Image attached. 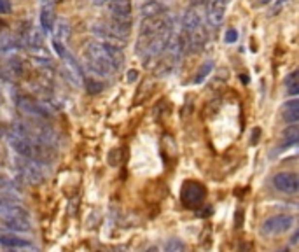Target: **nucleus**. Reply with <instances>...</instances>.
<instances>
[{
  "mask_svg": "<svg viewBox=\"0 0 299 252\" xmlns=\"http://www.w3.org/2000/svg\"><path fill=\"white\" fill-rule=\"evenodd\" d=\"M84 83H86V84H84V88H86V90L91 93V95H96V93H100L102 90H104L102 83H98L96 79H86Z\"/></svg>",
  "mask_w": 299,
  "mask_h": 252,
  "instance_id": "obj_23",
  "label": "nucleus"
},
{
  "mask_svg": "<svg viewBox=\"0 0 299 252\" xmlns=\"http://www.w3.org/2000/svg\"><path fill=\"white\" fill-rule=\"evenodd\" d=\"M39 23H40V30H42V34H49V32H53L54 23H56V16H54V9H53V5H44V7L40 9Z\"/></svg>",
  "mask_w": 299,
  "mask_h": 252,
  "instance_id": "obj_16",
  "label": "nucleus"
},
{
  "mask_svg": "<svg viewBox=\"0 0 299 252\" xmlns=\"http://www.w3.org/2000/svg\"><path fill=\"white\" fill-rule=\"evenodd\" d=\"M201 11H205V9L189 7L184 11L182 18H180V28H182L186 34H193V32H196L198 28H201V23H203Z\"/></svg>",
  "mask_w": 299,
  "mask_h": 252,
  "instance_id": "obj_10",
  "label": "nucleus"
},
{
  "mask_svg": "<svg viewBox=\"0 0 299 252\" xmlns=\"http://www.w3.org/2000/svg\"><path fill=\"white\" fill-rule=\"evenodd\" d=\"M238 40V32H236V28H229V30L226 32V37H224V42L228 44H233Z\"/></svg>",
  "mask_w": 299,
  "mask_h": 252,
  "instance_id": "obj_25",
  "label": "nucleus"
},
{
  "mask_svg": "<svg viewBox=\"0 0 299 252\" xmlns=\"http://www.w3.org/2000/svg\"><path fill=\"white\" fill-rule=\"evenodd\" d=\"M205 195H207V189L198 180H186L182 189H180V200L189 209H194V207H199L203 203Z\"/></svg>",
  "mask_w": 299,
  "mask_h": 252,
  "instance_id": "obj_7",
  "label": "nucleus"
},
{
  "mask_svg": "<svg viewBox=\"0 0 299 252\" xmlns=\"http://www.w3.org/2000/svg\"><path fill=\"white\" fill-rule=\"evenodd\" d=\"M5 28H7V23H5L4 19H2V18H0V34H2V32H4Z\"/></svg>",
  "mask_w": 299,
  "mask_h": 252,
  "instance_id": "obj_34",
  "label": "nucleus"
},
{
  "mask_svg": "<svg viewBox=\"0 0 299 252\" xmlns=\"http://www.w3.org/2000/svg\"><path fill=\"white\" fill-rule=\"evenodd\" d=\"M53 30H54V39L60 40L61 44H67L72 37V28H70V23L67 19H58Z\"/></svg>",
  "mask_w": 299,
  "mask_h": 252,
  "instance_id": "obj_18",
  "label": "nucleus"
},
{
  "mask_svg": "<svg viewBox=\"0 0 299 252\" xmlns=\"http://www.w3.org/2000/svg\"><path fill=\"white\" fill-rule=\"evenodd\" d=\"M2 226H4L5 230L21 231V233L32 230L30 219H2Z\"/></svg>",
  "mask_w": 299,
  "mask_h": 252,
  "instance_id": "obj_19",
  "label": "nucleus"
},
{
  "mask_svg": "<svg viewBox=\"0 0 299 252\" xmlns=\"http://www.w3.org/2000/svg\"><path fill=\"white\" fill-rule=\"evenodd\" d=\"M61 75L65 77L67 83H70L74 88H81L84 83V72H83V67L75 60L72 54H69V51H65L61 54Z\"/></svg>",
  "mask_w": 299,
  "mask_h": 252,
  "instance_id": "obj_6",
  "label": "nucleus"
},
{
  "mask_svg": "<svg viewBox=\"0 0 299 252\" xmlns=\"http://www.w3.org/2000/svg\"><path fill=\"white\" fill-rule=\"evenodd\" d=\"M0 245H4L5 249H23V247H32V242L28 238H23V236L16 235L14 231L2 228L0 230Z\"/></svg>",
  "mask_w": 299,
  "mask_h": 252,
  "instance_id": "obj_12",
  "label": "nucleus"
},
{
  "mask_svg": "<svg viewBox=\"0 0 299 252\" xmlns=\"http://www.w3.org/2000/svg\"><path fill=\"white\" fill-rule=\"evenodd\" d=\"M21 42L25 44L28 49H32V51H40L44 46L42 30H40V28H35V26H30V28L25 32V35H23Z\"/></svg>",
  "mask_w": 299,
  "mask_h": 252,
  "instance_id": "obj_14",
  "label": "nucleus"
},
{
  "mask_svg": "<svg viewBox=\"0 0 299 252\" xmlns=\"http://www.w3.org/2000/svg\"><path fill=\"white\" fill-rule=\"evenodd\" d=\"M226 16V4L221 0H210V4L207 5V21L210 26L217 28L221 26Z\"/></svg>",
  "mask_w": 299,
  "mask_h": 252,
  "instance_id": "obj_11",
  "label": "nucleus"
},
{
  "mask_svg": "<svg viewBox=\"0 0 299 252\" xmlns=\"http://www.w3.org/2000/svg\"><path fill=\"white\" fill-rule=\"evenodd\" d=\"M14 170H16L18 179L23 180V182H28L32 186H37V184H42L48 177V174L44 172V168H48V165L39 163V161L30 160V158H21L16 156L13 160Z\"/></svg>",
  "mask_w": 299,
  "mask_h": 252,
  "instance_id": "obj_3",
  "label": "nucleus"
},
{
  "mask_svg": "<svg viewBox=\"0 0 299 252\" xmlns=\"http://www.w3.org/2000/svg\"><path fill=\"white\" fill-rule=\"evenodd\" d=\"M14 102H16L18 109L21 110V112L28 114V116H32V118L49 119L54 116V109H53L46 100H35V98H32V96L16 95Z\"/></svg>",
  "mask_w": 299,
  "mask_h": 252,
  "instance_id": "obj_4",
  "label": "nucleus"
},
{
  "mask_svg": "<svg viewBox=\"0 0 299 252\" xmlns=\"http://www.w3.org/2000/svg\"><path fill=\"white\" fill-rule=\"evenodd\" d=\"M257 135H261V131L256 128V130H254V133H252V144H257Z\"/></svg>",
  "mask_w": 299,
  "mask_h": 252,
  "instance_id": "obj_32",
  "label": "nucleus"
},
{
  "mask_svg": "<svg viewBox=\"0 0 299 252\" xmlns=\"http://www.w3.org/2000/svg\"><path fill=\"white\" fill-rule=\"evenodd\" d=\"M0 217L30 219V214L23 207L21 198L18 195H13V193H0Z\"/></svg>",
  "mask_w": 299,
  "mask_h": 252,
  "instance_id": "obj_5",
  "label": "nucleus"
},
{
  "mask_svg": "<svg viewBox=\"0 0 299 252\" xmlns=\"http://www.w3.org/2000/svg\"><path fill=\"white\" fill-rule=\"evenodd\" d=\"M212 69H213V63L212 61H205L203 65L199 67L198 69V72H196V75H194V84H201L205 81V79L210 75V72H212Z\"/></svg>",
  "mask_w": 299,
  "mask_h": 252,
  "instance_id": "obj_21",
  "label": "nucleus"
},
{
  "mask_svg": "<svg viewBox=\"0 0 299 252\" xmlns=\"http://www.w3.org/2000/svg\"><path fill=\"white\" fill-rule=\"evenodd\" d=\"M207 44V34H205L203 26L198 28L196 32L189 34V40H187V51L189 53H198L203 49V46Z\"/></svg>",
  "mask_w": 299,
  "mask_h": 252,
  "instance_id": "obj_17",
  "label": "nucleus"
},
{
  "mask_svg": "<svg viewBox=\"0 0 299 252\" xmlns=\"http://www.w3.org/2000/svg\"><path fill=\"white\" fill-rule=\"evenodd\" d=\"M278 252H291L289 249H282V251H278Z\"/></svg>",
  "mask_w": 299,
  "mask_h": 252,
  "instance_id": "obj_39",
  "label": "nucleus"
},
{
  "mask_svg": "<svg viewBox=\"0 0 299 252\" xmlns=\"http://www.w3.org/2000/svg\"><path fill=\"white\" fill-rule=\"evenodd\" d=\"M292 224H294V217L292 216H287V214H278L273 217L266 219L261 226V233L266 236H275L280 235V233H285L287 230H291Z\"/></svg>",
  "mask_w": 299,
  "mask_h": 252,
  "instance_id": "obj_8",
  "label": "nucleus"
},
{
  "mask_svg": "<svg viewBox=\"0 0 299 252\" xmlns=\"http://www.w3.org/2000/svg\"><path fill=\"white\" fill-rule=\"evenodd\" d=\"M283 119L287 123H291V125H296L299 123V109H289L283 112Z\"/></svg>",
  "mask_w": 299,
  "mask_h": 252,
  "instance_id": "obj_24",
  "label": "nucleus"
},
{
  "mask_svg": "<svg viewBox=\"0 0 299 252\" xmlns=\"http://www.w3.org/2000/svg\"><path fill=\"white\" fill-rule=\"evenodd\" d=\"M145 252H159V247H158V245H151V247H147Z\"/></svg>",
  "mask_w": 299,
  "mask_h": 252,
  "instance_id": "obj_35",
  "label": "nucleus"
},
{
  "mask_svg": "<svg viewBox=\"0 0 299 252\" xmlns=\"http://www.w3.org/2000/svg\"><path fill=\"white\" fill-rule=\"evenodd\" d=\"M5 252H37L32 247H23V249H7Z\"/></svg>",
  "mask_w": 299,
  "mask_h": 252,
  "instance_id": "obj_30",
  "label": "nucleus"
},
{
  "mask_svg": "<svg viewBox=\"0 0 299 252\" xmlns=\"http://www.w3.org/2000/svg\"><path fill=\"white\" fill-rule=\"evenodd\" d=\"M84 54L86 56H93V58H100V60L110 61L116 67L121 69L123 61H124V51H123V46H117L112 42H105V40H98L93 39L84 46Z\"/></svg>",
  "mask_w": 299,
  "mask_h": 252,
  "instance_id": "obj_2",
  "label": "nucleus"
},
{
  "mask_svg": "<svg viewBox=\"0 0 299 252\" xmlns=\"http://www.w3.org/2000/svg\"><path fill=\"white\" fill-rule=\"evenodd\" d=\"M0 193H13V195H21V187L16 180L9 177H4V175H0Z\"/></svg>",
  "mask_w": 299,
  "mask_h": 252,
  "instance_id": "obj_20",
  "label": "nucleus"
},
{
  "mask_svg": "<svg viewBox=\"0 0 299 252\" xmlns=\"http://www.w3.org/2000/svg\"><path fill=\"white\" fill-rule=\"evenodd\" d=\"M58 2H61V0H58Z\"/></svg>",
  "mask_w": 299,
  "mask_h": 252,
  "instance_id": "obj_40",
  "label": "nucleus"
},
{
  "mask_svg": "<svg viewBox=\"0 0 299 252\" xmlns=\"http://www.w3.org/2000/svg\"><path fill=\"white\" fill-rule=\"evenodd\" d=\"M273 186L280 193L291 195V193L299 191V177L292 172H280L273 177Z\"/></svg>",
  "mask_w": 299,
  "mask_h": 252,
  "instance_id": "obj_9",
  "label": "nucleus"
},
{
  "mask_svg": "<svg viewBox=\"0 0 299 252\" xmlns=\"http://www.w3.org/2000/svg\"><path fill=\"white\" fill-rule=\"evenodd\" d=\"M299 242V230L296 231L294 235H292V238H291V244H298Z\"/></svg>",
  "mask_w": 299,
  "mask_h": 252,
  "instance_id": "obj_33",
  "label": "nucleus"
},
{
  "mask_svg": "<svg viewBox=\"0 0 299 252\" xmlns=\"http://www.w3.org/2000/svg\"><path fill=\"white\" fill-rule=\"evenodd\" d=\"M289 109H299V98H292V100L283 104V110H289Z\"/></svg>",
  "mask_w": 299,
  "mask_h": 252,
  "instance_id": "obj_28",
  "label": "nucleus"
},
{
  "mask_svg": "<svg viewBox=\"0 0 299 252\" xmlns=\"http://www.w3.org/2000/svg\"><path fill=\"white\" fill-rule=\"evenodd\" d=\"M283 139L285 140H299V123L292 126H287L283 130Z\"/></svg>",
  "mask_w": 299,
  "mask_h": 252,
  "instance_id": "obj_22",
  "label": "nucleus"
},
{
  "mask_svg": "<svg viewBox=\"0 0 299 252\" xmlns=\"http://www.w3.org/2000/svg\"><path fill=\"white\" fill-rule=\"evenodd\" d=\"M289 93H291V95H299V83H296L294 86L289 88Z\"/></svg>",
  "mask_w": 299,
  "mask_h": 252,
  "instance_id": "obj_31",
  "label": "nucleus"
},
{
  "mask_svg": "<svg viewBox=\"0 0 299 252\" xmlns=\"http://www.w3.org/2000/svg\"><path fill=\"white\" fill-rule=\"evenodd\" d=\"M5 135V131H4V128H2V125H0V137H4Z\"/></svg>",
  "mask_w": 299,
  "mask_h": 252,
  "instance_id": "obj_37",
  "label": "nucleus"
},
{
  "mask_svg": "<svg viewBox=\"0 0 299 252\" xmlns=\"http://www.w3.org/2000/svg\"><path fill=\"white\" fill-rule=\"evenodd\" d=\"M130 28H131V19L108 16L107 19L93 23L89 30L95 35V39L117 44V46H124L128 37H130Z\"/></svg>",
  "mask_w": 299,
  "mask_h": 252,
  "instance_id": "obj_1",
  "label": "nucleus"
},
{
  "mask_svg": "<svg viewBox=\"0 0 299 252\" xmlns=\"http://www.w3.org/2000/svg\"><path fill=\"white\" fill-rule=\"evenodd\" d=\"M283 2H287V0H277V4L280 5V4H283Z\"/></svg>",
  "mask_w": 299,
  "mask_h": 252,
  "instance_id": "obj_38",
  "label": "nucleus"
},
{
  "mask_svg": "<svg viewBox=\"0 0 299 252\" xmlns=\"http://www.w3.org/2000/svg\"><path fill=\"white\" fill-rule=\"evenodd\" d=\"M269 2H271V0H261V2H259V5H268Z\"/></svg>",
  "mask_w": 299,
  "mask_h": 252,
  "instance_id": "obj_36",
  "label": "nucleus"
},
{
  "mask_svg": "<svg viewBox=\"0 0 299 252\" xmlns=\"http://www.w3.org/2000/svg\"><path fill=\"white\" fill-rule=\"evenodd\" d=\"M13 11V5L9 0H0V16H5V14H11Z\"/></svg>",
  "mask_w": 299,
  "mask_h": 252,
  "instance_id": "obj_26",
  "label": "nucleus"
},
{
  "mask_svg": "<svg viewBox=\"0 0 299 252\" xmlns=\"http://www.w3.org/2000/svg\"><path fill=\"white\" fill-rule=\"evenodd\" d=\"M161 14H166V5L161 0H145L140 5V16L142 18L161 16Z\"/></svg>",
  "mask_w": 299,
  "mask_h": 252,
  "instance_id": "obj_15",
  "label": "nucleus"
},
{
  "mask_svg": "<svg viewBox=\"0 0 299 252\" xmlns=\"http://www.w3.org/2000/svg\"><path fill=\"white\" fill-rule=\"evenodd\" d=\"M104 9L110 18L131 19V0H110Z\"/></svg>",
  "mask_w": 299,
  "mask_h": 252,
  "instance_id": "obj_13",
  "label": "nucleus"
},
{
  "mask_svg": "<svg viewBox=\"0 0 299 252\" xmlns=\"http://www.w3.org/2000/svg\"><path fill=\"white\" fill-rule=\"evenodd\" d=\"M208 4H210V0H189V7L196 9H207Z\"/></svg>",
  "mask_w": 299,
  "mask_h": 252,
  "instance_id": "obj_27",
  "label": "nucleus"
},
{
  "mask_svg": "<svg viewBox=\"0 0 299 252\" xmlns=\"http://www.w3.org/2000/svg\"><path fill=\"white\" fill-rule=\"evenodd\" d=\"M42 2H46V0H42Z\"/></svg>",
  "mask_w": 299,
  "mask_h": 252,
  "instance_id": "obj_41",
  "label": "nucleus"
},
{
  "mask_svg": "<svg viewBox=\"0 0 299 252\" xmlns=\"http://www.w3.org/2000/svg\"><path fill=\"white\" fill-rule=\"evenodd\" d=\"M234 222H236V228L242 226V222H243V210H242V209L236 210V216H234Z\"/></svg>",
  "mask_w": 299,
  "mask_h": 252,
  "instance_id": "obj_29",
  "label": "nucleus"
}]
</instances>
